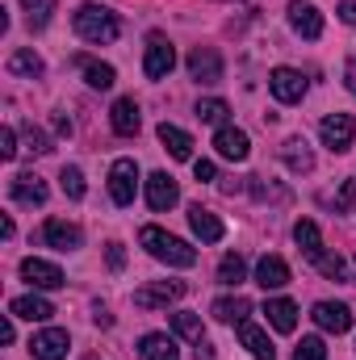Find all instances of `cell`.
<instances>
[{
  "instance_id": "obj_18",
  "label": "cell",
  "mask_w": 356,
  "mask_h": 360,
  "mask_svg": "<svg viewBox=\"0 0 356 360\" xmlns=\"http://www.w3.org/2000/svg\"><path fill=\"white\" fill-rule=\"evenodd\" d=\"M281 160H285V168L289 172H314V151H310V143L302 139V134H293V139H285L281 143Z\"/></svg>"
},
{
  "instance_id": "obj_15",
  "label": "cell",
  "mask_w": 356,
  "mask_h": 360,
  "mask_svg": "<svg viewBox=\"0 0 356 360\" xmlns=\"http://www.w3.org/2000/svg\"><path fill=\"white\" fill-rule=\"evenodd\" d=\"M177 201H180V188H177V180L168 176V172H151V176H147V205H151L155 214L172 210Z\"/></svg>"
},
{
  "instance_id": "obj_7",
  "label": "cell",
  "mask_w": 356,
  "mask_h": 360,
  "mask_svg": "<svg viewBox=\"0 0 356 360\" xmlns=\"http://www.w3.org/2000/svg\"><path fill=\"white\" fill-rule=\"evenodd\" d=\"M189 76L197 84H222V55L214 46H193L189 51Z\"/></svg>"
},
{
  "instance_id": "obj_37",
  "label": "cell",
  "mask_w": 356,
  "mask_h": 360,
  "mask_svg": "<svg viewBox=\"0 0 356 360\" xmlns=\"http://www.w3.org/2000/svg\"><path fill=\"white\" fill-rule=\"evenodd\" d=\"M25 143H30V151H34V155H46V151H51V139H46L38 126H25Z\"/></svg>"
},
{
  "instance_id": "obj_30",
  "label": "cell",
  "mask_w": 356,
  "mask_h": 360,
  "mask_svg": "<svg viewBox=\"0 0 356 360\" xmlns=\"http://www.w3.org/2000/svg\"><path fill=\"white\" fill-rule=\"evenodd\" d=\"M172 331H177L180 340H189V344H201V340H205V327H201V319H197V314H189V310L172 314Z\"/></svg>"
},
{
  "instance_id": "obj_2",
  "label": "cell",
  "mask_w": 356,
  "mask_h": 360,
  "mask_svg": "<svg viewBox=\"0 0 356 360\" xmlns=\"http://www.w3.org/2000/svg\"><path fill=\"white\" fill-rule=\"evenodd\" d=\"M139 239H143V248H147L155 260H164V264H172V269H193V264H197V248H189L184 239L160 231V226H143Z\"/></svg>"
},
{
  "instance_id": "obj_43",
  "label": "cell",
  "mask_w": 356,
  "mask_h": 360,
  "mask_svg": "<svg viewBox=\"0 0 356 360\" xmlns=\"http://www.w3.org/2000/svg\"><path fill=\"white\" fill-rule=\"evenodd\" d=\"M92 319H96V323H101V327H113V319H109V310H105V306H101V302H96V306H92Z\"/></svg>"
},
{
  "instance_id": "obj_16",
  "label": "cell",
  "mask_w": 356,
  "mask_h": 360,
  "mask_svg": "<svg viewBox=\"0 0 356 360\" xmlns=\"http://www.w3.org/2000/svg\"><path fill=\"white\" fill-rule=\"evenodd\" d=\"M310 319H314L323 331H331V335H344V331H352V310H348L344 302H319Z\"/></svg>"
},
{
  "instance_id": "obj_35",
  "label": "cell",
  "mask_w": 356,
  "mask_h": 360,
  "mask_svg": "<svg viewBox=\"0 0 356 360\" xmlns=\"http://www.w3.org/2000/svg\"><path fill=\"white\" fill-rule=\"evenodd\" d=\"M63 193H68V197H72V201H80V197H84V193H89V188H84V172H80V168H63Z\"/></svg>"
},
{
  "instance_id": "obj_26",
  "label": "cell",
  "mask_w": 356,
  "mask_h": 360,
  "mask_svg": "<svg viewBox=\"0 0 356 360\" xmlns=\"http://www.w3.org/2000/svg\"><path fill=\"white\" fill-rule=\"evenodd\" d=\"M160 143H164V151L172 155V160H193V139L180 130V126H160Z\"/></svg>"
},
{
  "instance_id": "obj_20",
  "label": "cell",
  "mask_w": 356,
  "mask_h": 360,
  "mask_svg": "<svg viewBox=\"0 0 356 360\" xmlns=\"http://www.w3.org/2000/svg\"><path fill=\"white\" fill-rule=\"evenodd\" d=\"M139 356L143 360H180V348L172 335H164V331H151V335H143L139 340Z\"/></svg>"
},
{
  "instance_id": "obj_33",
  "label": "cell",
  "mask_w": 356,
  "mask_h": 360,
  "mask_svg": "<svg viewBox=\"0 0 356 360\" xmlns=\"http://www.w3.org/2000/svg\"><path fill=\"white\" fill-rule=\"evenodd\" d=\"M314 269L323 272L327 281H352V272H348V264H344L340 256H327V252H323V256L314 260Z\"/></svg>"
},
{
  "instance_id": "obj_40",
  "label": "cell",
  "mask_w": 356,
  "mask_h": 360,
  "mask_svg": "<svg viewBox=\"0 0 356 360\" xmlns=\"http://www.w3.org/2000/svg\"><path fill=\"white\" fill-rule=\"evenodd\" d=\"M193 176H197V180H214V176H218V168H214L210 160H197V164H193Z\"/></svg>"
},
{
  "instance_id": "obj_28",
  "label": "cell",
  "mask_w": 356,
  "mask_h": 360,
  "mask_svg": "<svg viewBox=\"0 0 356 360\" xmlns=\"http://www.w3.org/2000/svg\"><path fill=\"white\" fill-rule=\"evenodd\" d=\"M76 68H80V72H84V80H89L92 89H113V80H117V72H113V68H109V63H96V59H89V55H80V59H76Z\"/></svg>"
},
{
  "instance_id": "obj_25",
  "label": "cell",
  "mask_w": 356,
  "mask_h": 360,
  "mask_svg": "<svg viewBox=\"0 0 356 360\" xmlns=\"http://www.w3.org/2000/svg\"><path fill=\"white\" fill-rule=\"evenodd\" d=\"M293 239H298V248H302V256H306L310 264L323 256V235H319V226H314L310 218H302V222L293 226Z\"/></svg>"
},
{
  "instance_id": "obj_19",
  "label": "cell",
  "mask_w": 356,
  "mask_h": 360,
  "mask_svg": "<svg viewBox=\"0 0 356 360\" xmlns=\"http://www.w3.org/2000/svg\"><path fill=\"white\" fill-rule=\"evenodd\" d=\"M109 126H113V134H122V139L139 134V105H134V96L113 101V109H109Z\"/></svg>"
},
{
  "instance_id": "obj_41",
  "label": "cell",
  "mask_w": 356,
  "mask_h": 360,
  "mask_svg": "<svg viewBox=\"0 0 356 360\" xmlns=\"http://www.w3.org/2000/svg\"><path fill=\"white\" fill-rule=\"evenodd\" d=\"M340 21L344 25H356V0H340Z\"/></svg>"
},
{
  "instance_id": "obj_27",
  "label": "cell",
  "mask_w": 356,
  "mask_h": 360,
  "mask_svg": "<svg viewBox=\"0 0 356 360\" xmlns=\"http://www.w3.org/2000/svg\"><path fill=\"white\" fill-rule=\"evenodd\" d=\"M248 314H252V302L239 297V293L214 302V319H218V323H248Z\"/></svg>"
},
{
  "instance_id": "obj_39",
  "label": "cell",
  "mask_w": 356,
  "mask_h": 360,
  "mask_svg": "<svg viewBox=\"0 0 356 360\" xmlns=\"http://www.w3.org/2000/svg\"><path fill=\"white\" fill-rule=\"evenodd\" d=\"M105 264L113 272H122L126 269V248H122V243H109V248H105Z\"/></svg>"
},
{
  "instance_id": "obj_6",
  "label": "cell",
  "mask_w": 356,
  "mask_h": 360,
  "mask_svg": "<svg viewBox=\"0 0 356 360\" xmlns=\"http://www.w3.org/2000/svg\"><path fill=\"white\" fill-rule=\"evenodd\" d=\"M319 139H323V147H331V151H348L352 139H356L352 113H331V117H323V122H319Z\"/></svg>"
},
{
  "instance_id": "obj_8",
  "label": "cell",
  "mask_w": 356,
  "mask_h": 360,
  "mask_svg": "<svg viewBox=\"0 0 356 360\" xmlns=\"http://www.w3.org/2000/svg\"><path fill=\"white\" fill-rule=\"evenodd\" d=\"M268 92H272L281 105H298V101L306 96V80H302V72H293V68H272V72H268Z\"/></svg>"
},
{
  "instance_id": "obj_9",
  "label": "cell",
  "mask_w": 356,
  "mask_h": 360,
  "mask_svg": "<svg viewBox=\"0 0 356 360\" xmlns=\"http://www.w3.org/2000/svg\"><path fill=\"white\" fill-rule=\"evenodd\" d=\"M214 151H218L222 160H231V164H243V160L252 155V139H248V130H239V126H218Z\"/></svg>"
},
{
  "instance_id": "obj_46",
  "label": "cell",
  "mask_w": 356,
  "mask_h": 360,
  "mask_svg": "<svg viewBox=\"0 0 356 360\" xmlns=\"http://www.w3.org/2000/svg\"><path fill=\"white\" fill-rule=\"evenodd\" d=\"M352 281H356V276H352Z\"/></svg>"
},
{
  "instance_id": "obj_10",
  "label": "cell",
  "mask_w": 356,
  "mask_h": 360,
  "mask_svg": "<svg viewBox=\"0 0 356 360\" xmlns=\"http://www.w3.org/2000/svg\"><path fill=\"white\" fill-rule=\"evenodd\" d=\"M68 348H72V340H68L63 327H46V331H38V335L30 340L34 360H68Z\"/></svg>"
},
{
  "instance_id": "obj_34",
  "label": "cell",
  "mask_w": 356,
  "mask_h": 360,
  "mask_svg": "<svg viewBox=\"0 0 356 360\" xmlns=\"http://www.w3.org/2000/svg\"><path fill=\"white\" fill-rule=\"evenodd\" d=\"M293 360H327V344L319 335H302V344L293 348Z\"/></svg>"
},
{
  "instance_id": "obj_13",
  "label": "cell",
  "mask_w": 356,
  "mask_h": 360,
  "mask_svg": "<svg viewBox=\"0 0 356 360\" xmlns=\"http://www.w3.org/2000/svg\"><path fill=\"white\" fill-rule=\"evenodd\" d=\"M8 197L17 201V205H46V180L34 176V172H17V176L8 180Z\"/></svg>"
},
{
  "instance_id": "obj_3",
  "label": "cell",
  "mask_w": 356,
  "mask_h": 360,
  "mask_svg": "<svg viewBox=\"0 0 356 360\" xmlns=\"http://www.w3.org/2000/svg\"><path fill=\"white\" fill-rule=\"evenodd\" d=\"M172 68H177V51H172V42H168L164 34H151V38H147V55H143V72H147V80H164Z\"/></svg>"
},
{
  "instance_id": "obj_21",
  "label": "cell",
  "mask_w": 356,
  "mask_h": 360,
  "mask_svg": "<svg viewBox=\"0 0 356 360\" xmlns=\"http://www.w3.org/2000/svg\"><path fill=\"white\" fill-rule=\"evenodd\" d=\"M8 314H13V319H30V323H46V319L55 314V306H51L46 297L30 293V297H13V302H8Z\"/></svg>"
},
{
  "instance_id": "obj_42",
  "label": "cell",
  "mask_w": 356,
  "mask_h": 360,
  "mask_svg": "<svg viewBox=\"0 0 356 360\" xmlns=\"http://www.w3.org/2000/svg\"><path fill=\"white\" fill-rule=\"evenodd\" d=\"M344 84H348V92H356V59L344 63Z\"/></svg>"
},
{
  "instance_id": "obj_4",
  "label": "cell",
  "mask_w": 356,
  "mask_h": 360,
  "mask_svg": "<svg viewBox=\"0 0 356 360\" xmlns=\"http://www.w3.org/2000/svg\"><path fill=\"white\" fill-rule=\"evenodd\" d=\"M134 193H139V164L134 160H113V168H109V197H113V205H130Z\"/></svg>"
},
{
  "instance_id": "obj_5",
  "label": "cell",
  "mask_w": 356,
  "mask_h": 360,
  "mask_svg": "<svg viewBox=\"0 0 356 360\" xmlns=\"http://www.w3.org/2000/svg\"><path fill=\"white\" fill-rule=\"evenodd\" d=\"M189 293V285L184 281H155V285H143L139 293H134V306L139 310H160V306H172Z\"/></svg>"
},
{
  "instance_id": "obj_38",
  "label": "cell",
  "mask_w": 356,
  "mask_h": 360,
  "mask_svg": "<svg viewBox=\"0 0 356 360\" xmlns=\"http://www.w3.org/2000/svg\"><path fill=\"white\" fill-rule=\"evenodd\" d=\"M0 160H17V134H13V126L0 130Z\"/></svg>"
},
{
  "instance_id": "obj_17",
  "label": "cell",
  "mask_w": 356,
  "mask_h": 360,
  "mask_svg": "<svg viewBox=\"0 0 356 360\" xmlns=\"http://www.w3.org/2000/svg\"><path fill=\"white\" fill-rule=\"evenodd\" d=\"M189 226H193V235L201 243H222V235H227V226L218 222V214L205 210V205H189Z\"/></svg>"
},
{
  "instance_id": "obj_11",
  "label": "cell",
  "mask_w": 356,
  "mask_h": 360,
  "mask_svg": "<svg viewBox=\"0 0 356 360\" xmlns=\"http://www.w3.org/2000/svg\"><path fill=\"white\" fill-rule=\"evenodd\" d=\"M21 276H25L34 289H63V285H68V276H63V269H59V264L38 260V256L21 260Z\"/></svg>"
},
{
  "instance_id": "obj_32",
  "label": "cell",
  "mask_w": 356,
  "mask_h": 360,
  "mask_svg": "<svg viewBox=\"0 0 356 360\" xmlns=\"http://www.w3.org/2000/svg\"><path fill=\"white\" fill-rule=\"evenodd\" d=\"M227 113H231V105H227V101H218V96L197 101V117H201V122H210V126H227Z\"/></svg>"
},
{
  "instance_id": "obj_44",
  "label": "cell",
  "mask_w": 356,
  "mask_h": 360,
  "mask_svg": "<svg viewBox=\"0 0 356 360\" xmlns=\"http://www.w3.org/2000/svg\"><path fill=\"white\" fill-rule=\"evenodd\" d=\"M13 335H17V331H13V319H4V323H0V340L13 344Z\"/></svg>"
},
{
  "instance_id": "obj_1",
  "label": "cell",
  "mask_w": 356,
  "mask_h": 360,
  "mask_svg": "<svg viewBox=\"0 0 356 360\" xmlns=\"http://www.w3.org/2000/svg\"><path fill=\"white\" fill-rule=\"evenodd\" d=\"M72 25H76V34H80L84 42H92V46H109V42H117V34H122L117 13H109V8H101V4H80L76 17H72Z\"/></svg>"
},
{
  "instance_id": "obj_23",
  "label": "cell",
  "mask_w": 356,
  "mask_h": 360,
  "mask_svg": "<svg viewBox=\"0 0 356 360\" xmlns=\"http://www.w3.org/2000/svg\"><path fill=\"white\" fill-rule=\"evenodd\" d=\"M239 344L252 352L256 360H276V348H272V340H268L265 331L256 327V323H239Z\"/></svg>"
},
{
  "instance_id": "obj_31",
  "label": "cell",
  "mask_w": 356,
  "mask_h": 360,
  "mask_svg": "<svg viewBox=\"0 0 356 360\" xmlns=\"http://www.w3.org/2000/svg\"><path fill=\"white\" fill-rule=\"evenodd\" d=\"M243 276H248V264H243V256L239 252H231V256H222V264H218V281L222 285H243Z\"/></svg>"
},
{
  "instance_id": "obj_22",
  "label": "cell",
  "mask_w": 356,
  "mask_h": 360,
  "mask_svg": "<svg viewBox=\"0 0 356 360\" xmlns=\"http://www.w3.org/2000/svg\"><path fill=\"white\" fill-rule=\"evenodd\" d=\"M256 285H260V289H281V285H289V264H285L281 256H260V264H256Z\"/></svg>"
},
{
  "instance_id": "obj_45",
  "label": "cell",
  "mask_w": 356,
  "mask_h": 360,
  "mask_svg": "<svg viewBox=\"0 0 356 360\" xmlns=\"http://www.w3.org/2000/svg\"><path fill=\"white\" fill-rule=\"evenodd\" d=\"M55 130H59V134H72V122H68V117L59 113V117H55Z\"/></svg>"
},
{
  "instance_id": "obj_24",
  "label": "cell",
  "mask_w": 356,
  "mask_h": 360,
  "mask_svg": "<svg viewBox=\"0 0 356 360\" xmlns=\"http://www.w3.org/2000/svg\"><path fill=\"white\" fill-rule=\"evenodd\" d=\"M265 314L281 335H289V331L298 327V306H293L289 297H272V302H265Z\"/></svg>"
},
{
  "instance_id": "obj_36",
  "label": "cell",
  "mask_w": 356,
  "mask_h": 360,
  "mask_svg": "<svg viewBox=\"0 0 356 360\" xmlns=\"http://www.w3.org/2000/svg\"><path fill=\"white\" fill-rule=\"evenodd\" d=\"M356 210V180H344L336 193V214H352Z\"/></svg>"
},
{
  "instance_id": "obj_12",
  "label": "cell",
  "mask_w": 356,
  "mask_h": 360,
  "mask_svg": "<svg viewBox=\"0 0 356 360\" xmlns=\"http://www.w3.org/2000/svg\"><path fill=\"white\" fill-rule=\"evenodd\" d=\"M42 243H46V248H55V252H76V248L84 243V235H80V226H76V222L46 218V226H42Z\"/></svg>"
},
{
  "instance_id": "obj_29",
  "label": "cell",
  "mask_w": 356,
  "mask_h": 360,
  "mask_svg": "<svg viewBox=\"0 0 356 360\" xmlns=\"http://www.w3.org/2000/svg\"><path fill=\"white\" fill-rule=\"evenodd\" d=\"M8 76H30V80H38V76H42V59H38L34 51H13V55H8Z\"/></svg>"
},
{
  "instance_id": "obj_14",
  "label": "cell",
  "mask_w": 356,
  "mask_h": 360,
  "mask_svg": "<svg viewBox=\"0 0 356 360\" xmlns=\"http://www.w3.org/2000/svg\"><path fill=\"white\" fill-rule=\"evenodd\" d=\"M289 25H293V34H302V38L314 42L323 34V13L310 0H289Z\"/></svg>"
}]
</instances>
